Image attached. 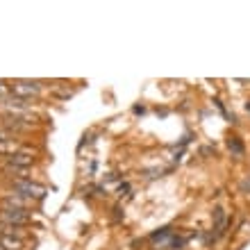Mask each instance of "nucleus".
<instances>
[{"mask_svg": "<svg viewBox=\"0 0 250 250\" xmlns=\"http://www.w3.org/2000/svg\"><path fill=\"white\" fill-rule=\"evenodd\" d=\"M32 164H34V150L32 148H21L19 152H14L12 157H7L5 168L7 171H23L25 173V168Z\"/></svg>", "mask_w": 250, "mask_h": 250, "instance_id": "1", "label": "nucleus"}, {"mask_svg": "<svg viewBox=\"0 0 250 250\" xmlns=\"http://www.w3.org/2000/svg\"><path fill=\"white\" fill-rule=\"evenodd\" d=\"M14 189L16 193L21 196L30 198V200H41V198L46 196V187L39 185V182H32V180H14Z\"/></svg>", "mask_w": 250, "mask_h": 250, "instance_id": "2", "label": "nucleus"}, {"mask_svg": "<svg viewBox=\"0 0 250 250\" xmlns=\"http://www.w3.org/2000/svg\"><path fill=\"white\" fill-rule=\"evenodd\" d=\"M12 93L21 100L34 98V96H39L41 93V82H37V80H14L12 82Z\"/></svg>", "mask_w": 250, "mask_h": 250, "instance_id": "3", "label": "nucleus"}, {"mask_svg": "<svg viewBox=\"0 0 250 250\" xmlns=\"http://www.w3.org/2000/svg\"><path fill=\"white\" fill-rule=\"evenodd\" d=\"M0 223L14 225V228L27 225L30 223V211L27 209H12V207H0Z\"/></svg>", "mask_w": 250, "mask_h": 250, "instance_id": "4", "label": "nucleus"}, {"mask_svg": "<svg viewBox=\"0 0 250 250\" xmlns=\"http://www.w3.org/2000/svg\"><path fill=\"white\" fill-rule=\"evenodd\" d=\"M32 205V200L21 193H9V196L2 198V207H12V209H27Z\"/></svg>", "mask_w": 250, "mask_h": 250, "instance_id": "5", "label": "nucleus"}, {"mask_svg": "<svg viewBox=\"0 0 250 250\" xmlns=\"http://www.w3.org/2000/svg\"><path fill=\"white\" fill-rule=\"evenodd\" d=\"M21 148H23V146H21L14 137H9V134H0V155L12 157L14 152H19Z\"/></svg>", "mask_w": 250, "mask_h": 250, "instance_id": "6", "label": "nucleus"}, {"mask_svg": "<svg viewBox=\"0 0 250 250\" xmlns=\"http://www.w3.org/2000/svg\"><path fill=\"white\" fill-rule=\"evenodd\" d=\"M0 246L5 250H23L25 244H23V239H16V237H5V234H0Z\"/></svg>", "mask_w": 250, "mask_h": 250, "instance_id": "7", "label": "nucleus"}, {"mask_svg": "<svg viewBox=\"0 0 250 250\" xmlns=\"http://www.w3.org/2000/svg\"><path fill=\"white\" fill-rule=\"evenodd\" d=\"M9 100H12V84L0 80V103H9Z\"/></svg>", "mask_w": 250, "mask_h": 250, "instance_id": "8", "label": "nucleus"}, {"mask_svg": "<svg viewBox=\"0 0 250 250\" xmlns=\"http://www.w3.org/2000/svg\"><path fill=\"white\" fill-rule=\"evenodd\" d=\"M214 218H216V230L221 232L225 225V211L221 209V207H216V211H214Z\"/></svg>", "mask_w": 250, "mask_h": 250, "instance_id": "9", "label": "nucleus"}, {"mask_svg": "<svg viewBox=\"0 0 250 250\" xmlns=\"http://www.w3.org/2000/svg\"><path fill=\"white\" fill-rule=\"evenodd\" d=\"M230 148H234V152H241V144H239L237 139H234V141H230Z\"/></svg>", "mask_w": 250, "mask_h": 250, "instance_id": "10", "label": "nucleus"}, {"mask_svg": "<svg viewBox=\"0 0 250 250\" xmlns=\"http://www.w3.org/2000/svg\"><path fill=\"white\" fill-rule=\"evenodd\" d=\"M241 187H244V191H248V193H250V175L244 180V182H241Z\"/></svg>", "mask_w": 250, "mask_h": 250, "instance_id": "11", "label": "nucleus"}, {"mask_svg": "<svg viewBox=\"0 0 250 250\" xmlns=\"http://www.w3.org/2000/svg\"><path fill=\"white\" fill-rule=\"evenodd\" d=\"M0 250H5V248H2V246H0Z\"/></svg>", "mask_w": 250, "mask_h": 250, "instance_id": "12", "label": "nucleus"}]
</instances>
